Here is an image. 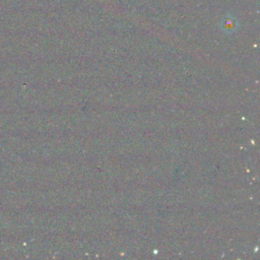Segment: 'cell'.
<instances>
[{"instance_id": "1", "label": "cell", "mask_w": 260, "mask_h": 260, "mask_svg": "<svg viewBox=\"0 0 260 260\" xmlns=\"http://www.w3.org/2000/svg\"><path fill=\"white\" fill-rule=\"evenodd\" d=\"M221 27L223 30H225L228 32L234 31L235 29H237V20L235 18H230L228 16L225 20H222Z\"/></svg>"}]
</instances>
